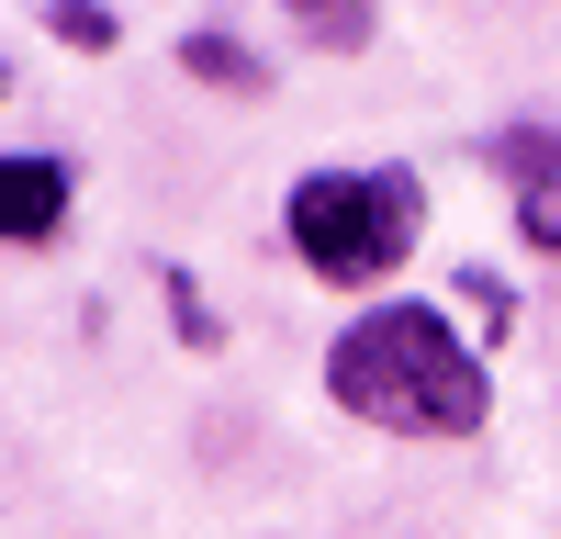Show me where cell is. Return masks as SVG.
I'll return each instance as SVG.
<instances>
[{
    "label": "cell",
    "mask_w": 561,
    "mask_h": 539,
    "mask_svg": "<svg viewBox=\"0 0 561 539\" xmlns=\"http://www.w3.org/2000/svg\"><path fill=\"white\" fill-rule=\"evenodd\" d=\"M325 393H337L348 416L393 427V438H472L494 416L483 348L460 337L438 303H370L359 326L325 348Z\"/></svg>",
    "instance_id": "cell-1"
},
{
    "label": "cell",
    "mask_w": 561,
    "mask_h": 539,
    "mask_svg": "<svg viewBox=\"0 0 561 539\" xmlns=\"http://www.w3.org/2000/svg\"><path fill=\"white\" fill-rule=\"evenodd\" d=\"M280 237H293V259L314 282L370 293V282H393L415 259V237H427V180L393 169V158L382 169H304L293 203H280Z\"/></svg>",
    "instance_id": "cell-2"
},
{
    "label": "cell",
    "mask_w": 561,
    "mask_h": 539,
    "mask_svg": "<svg viewBox=\"0 0 561 539\" xmlns=\"http://www.w3.org/2000/svg\"><path fill=\"white\" fill-rule=\"evenodd\" d=\"M483 158H494V180H505V203H517V237L561 259V135H550V124H505Z\"/></svg>",
    "instance_id": "cell-3"
},
{
    "label": "cell",
    "mask_w": 561,
    "mask_h": 539,
    "mask_svg": "<svg viewBox=\"0 0 561 539\" xmlns=\"http://www.w3.org/2000/svg\"><path fill=\"white\" fill-rule=\"evenodd\" d=\"M68 203H79L68 158H0V248H45L68 225Z\"/></svg>",
    "instance_id": "cell-4"
},
{
    "label": "cell",
    "mask_w": 561,
    "mask_h": 539,
    "mask_svg": "<svg viewBox=\"0 0 561 539\" xmlns=\"http://www.w3.org/2000/svg\"><path fill=\"white\" fill-rule=\"evenodd\" d=\"M180 68H192L203 90H237V102H259V90H270V57H259V45H237V34H180Z\"/></svg>",
    "instance_id": "cell-5"
},
{
    "label": "cell",
    "mask_w": 561,
    "mask_h": 539,
    "mask_svg": "<svg viewBox=\"0 0 561 539\" xmlns=\"http://www.w3.org/2000/svg\"><path fill=\"white\" fill-rule=\"evenodd\" d=\"M45 34H57V45H90V57H102V45H113L124 23L102 12V0H57V12H45Z\"/></svg>",
    "instance_id": "cell-6"
},
{
    "label": "cell",
    "mask_w": 561,
    "mask_h": 539,
    "mask_svg": "<svg viewBox=\"0 0 561 539\" xmlns=\"http://www.w3.org/2000/svg\"><path fill=\"white\" fill-rule=\"evenodd\" d=\"M169 303H180V337L203 348V337H214V314H203V293H192V270H169Z\"/></svg>",
    "instance_id": "cell-7"
},
{
    "label": "cell",
    "mask_w": 561,
    "mask_h": 539,
    "mask_svg": "<svg viewBox=\"0 0 561 539\" xmlns=\"http://www.w3.org/2000/svg\"><path fill=\"white\" fill-rule=\"evenodd\" d=\"M293 12H304L314 34H359V0H293Z\"/></svg>",
    "instance_id": "cell-8"
},
{
    "label": "cell",
    "mask_w": 561,
    "mask_h": 539,
    "mask_svg": "<svg viewBox=\"0 0 561 539\" xmlns=\"http://www.w3.org/2000/svg\"><path fill=\"white\" fill-rule=\"evenodd\" d=\"M0 90H12V79H0Z\"/></svg>",
    "instance_id": "cell-9"
}]
</instances>
